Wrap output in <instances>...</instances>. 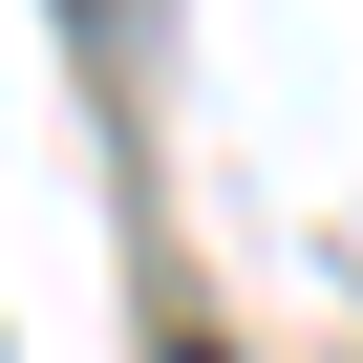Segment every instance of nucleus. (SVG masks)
<instances>
[{
	"instance_id": "nucleus-1",
	"label": "nucleus",
	"mask_w": 363,
	"mask_h": 363,
	"mask_svg": "<svg viewBox=\"0 0 363 363\" xmlns=\"http://www.w3.org/2000/svg\"><path fill=\"white\" fill-rule=\"evenodd\" d=\"M171 363H214V342H171Z\"/></svg>"
}]
</instances>
